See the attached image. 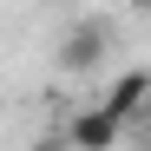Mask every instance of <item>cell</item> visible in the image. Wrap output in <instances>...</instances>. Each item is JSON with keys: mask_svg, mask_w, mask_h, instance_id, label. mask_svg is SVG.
Instances as JSON below:
<instances>
[{"mask_svg": "<svg viewBox=\"0 0 151 151\" xmlns=\"http://www.w3.org/2000/svg\"><path fill=\"white\" fill-rule=\"evenodd\" d=\"M125 7H151V0H125Z\"/></svg>", "mask_w": 151, "mask_h": 151, "instance_id": "cell-5", "label": "cell"}, {"mask_svg": "<svg viewBox=\"0 0 151 151\" xmlns=\"http://www.w3.org/2000/svg\"><path fill=\"white\" fill-rule=\"evenodd\" d=\"M118 132H125V125H118L105 105H86V112H72V118H66V132H59V138H66V151H112Z\"/></svg>", "mask_w": 151, "mask_h": 151, "instance_id": "cell-1", "label": "cell"}, {"mask_svg": "<svg viewBox=\"0 0 151 151\" xmlns=\"http://www.w3.org/2000/svg\"><path fill=\"white\" fill-rule=\"evenodd\" d=\"M145 151H151V145H145Z\"/></svg>", "mask_w": 151, "mask_h": 151, "instance_id": "cell-6", "label": "cell"}, {"mask_svg": "<svg viewBox=\"0 0 151 151\" xmlns=\"http://www.w3.org/2000/svg\"><path fill=\"white\" fill-rule=\"evenodd\" d=\"M99 105H105L118 125H138V118L151 112V72H118V79H112V92L99 99Z\"/></svg>", "mask_w": 151, "mask_h": 151, "instance_id": "cell-2", "label": "cell"}, {"mask_svg": "<svg viewBox=\"0 0 151 151\" xmlns=\"http://www.w3.org/2000/svg\"><path fill=\"white\" fill-rule=\"evenodd\" d=\"M99 59H105V27H99V20H79V27L66 33V46H59V66L66 72H92Z\"/></svg>", "mask_w": 151, "mask_h": 151, "instance_id": "cell-3", "label": "cell"}, {"mask_svg": "<svg viewBox=\"0 0 151 151\" xmlns=\"http://www.w3.org/2000/svg\"><path fill=\"white\" fill-rule=\"evenodd\" d=\"M33 151H66V138H53V145H33Z\"/></svg>", "mask_w": 151, "mask_h": 151, "instance_id": "cell-4", "label": "cell"}]
</instances>
